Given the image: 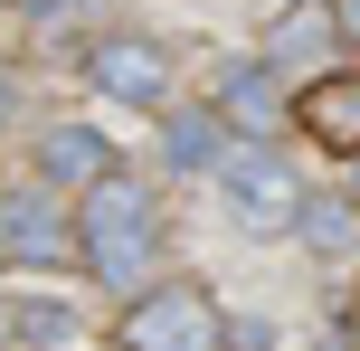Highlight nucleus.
Returning a JSON list of instances; mask_svg holds the SVG:
<instances>
[{"label": "nucleus", "instance_id": "nucleus-1", "mask_svg": "<svg viewBox=\"0 0 360 351\" xmlns=\"http://www.w3.org/2000/svg\"><path fill=\"white\" fill-rule=\"evenodd\" d=\"M152 238H162V219H152V190L133 181V171H105V181L76 200V257H86L114 295H143Z\"/></svg>", "mask_w": 360, "mask_h": 351}, {"label": "nucleus", "instance_id": "nucleus-2", "mask_svg": "<svg viewBox=\"0 0 360 351\" xmlns=\"http://www.w3.org/2000/svg\"><path fill=\"white\" fill-rule=\"evenodd\" d=\"M218 181H228V219L247 228V238H285V228H304V181H294L285 152H266V143H228Z\"/></svg>", "mask_w": 360, "mask_h": 351}, {"label": "nucleus", "instance_id": "nucleus-3", "mask_svg": "<svg viewBox=\"0 0 360 351\" xmlns=\"http://www.w3.org/2000/svg\"><path fill=\"white\" fill-rule=\"evenodd\" d=\"M124 351H228V323L199 285H143L124 314Z\"/></svg>", "mask_w": 360, "mask_h": 351}, {"label": "nucleus", "instance_id": "nucleus-4", "mask_svg": "<svg viewBox=\"0 0 360 351\" xmlns=\"http://www.w3.org/2000/svg\"><path fill=\"white\" fill-rule=\"evenodd\" d=\"M86 76H95V95L143 105V114L171 95V57L152 48V38H95V48H86Z\"/></svg>", "mask_w": 360, "mask_h": 351}, {"label": "nucleus", "instance_id": "nucleus-5", "mask_svg": "<svg viewBox=\"0 0 360 351\" xmlns=\"http://www.w3.org/2000/svg\"><path fill=\"white\" fill-rule=\"evenodd\" d=\"M294 124L313 152H360V76H313L294 95Z\"/></svg>", "mask_w": 360, "mask_h": 351}, {"label": "nucleus", "instance_id": "nucleus-6", "mask_svg": "<svg viewBox=\"0 0 360 351\" xmlns=\"http://www.w3.org/2000/svg\"><path fill=\"white\" fill-rule=\"evenodd\" d=\"M332 38H342V10H323V0H294V10L266 29V67H275V76H294V67H304V76H323Z\"/></svg>", "mask_w": 360, "mask_h": 351}, {"label": "nucleus", "instance_id": "nucleus-7", "mask_svg": "<svg viewBox=\"0 0 360 351\" xmlns=\"http://www.w3.org/2000/svg\"><path fill=\"white\" fill-rule=\"evenodd\" d=\"M0 257L10 266H67L76 257V228L38 200H0Z\"/></svg>", "mask_w": 360, "mask_h": 351}, {"label": "nucleus", "instance_id": "nucleus-8", "mask_svg": "<svg viewBox=\"0 0 360 351\" xmlns=\"http://www.w3.org/2000/svg\"><path fill=\"white\" fill-rule=\"evenodd\" d=\"M38 171H48V181H76V190H95L114 171V143L95 124H48L38 133Z\"/></svg>", "mask_w": 360, "mask_h": 351}, {"label": "nucleus", "instance_id": "nucleus-9", "mask_svg": "<svg viewBox=\"0 0 360 351\" xmlns=\"http://www.w3.org/2000/svg\"><path fill=\"white\" fill-rule=\"evenodd\" d=\"M218 114H228V124H247V133H266V124H285V86H275V67L266 57H247V67H228L218 76Z\"/></svg>", "mask_w": 360, "mask_h": 351}, {"label": "nucleus", "instance_id": "nucleus-10", "mask_svg": "<svg viewBox=\"0 0 360 351\" xmlns=\"http://www.w3.org/2000/svg\"><path fill=\"white\" fill-rule=\"evenodd\" d=\"M218 124H228V114H171V124H162V162L171 171H209V162H228V133H218Z\"/></svg>", "mask_w": 360, "mask_h": 351}, {"label": "nucleus", "instance_id": "nucleus-11", "mask_svg": "<svg viewBox=\"0 0 360 351\" xmlns=\"http://www.w3.org/2000/svg\"><path fill=\"white\" fill-rule=\"evenodd\" d=\"M304 238L323 257H342V247H360V209L351 200H304Z\"/></svg>", "mask_w": 360, "mask_h": 351}, {"label": "nucleus", "instance_id": "nucleus-12", "mask_svg": "<svg viewBox=\"0 0 360 351\" xmlns=\"http://www.w3.org/2000/svg\"><path fill=\"white\" fill-rule=\"evenodd\" d=\"M19 333H29V342H67V333H76V323H67V314H57V304H29V314H19Z\"/></svg>", "mask_w": 360, "mask_h": 351}, {"label": "nucleus", "instance_id": "nucleus-13", "mask_svg": "<svg viewBox=\"0 0 360 351\" xmlns=\"http://www.w3.org/2000/svg\"><path fill=\"white\" fill-rule=\"evenodd\" d=\"M228 351H275V323L266 314H237L228 323Z\"/></svg>", "mask_w": 360, "mask_h": 351}, {"label": "nucleus", "instance_id": "nucleus-14", "mask_svg": "<svg viewBox=\"0 0 360 351\" xmlns=\"http://www.w3.org/2000/svg\"><path fill=\"white\" fill-rule=\"evenodd\" d=\"M342 38H360V0H342Z\"/></svg>", "mask_w": 360, "mask_h": 351}, {"label": "nucleus", "instance_id": "nucleus-15", "mask_svg": "<svg viewBox=\"0 0 360 351\" xmlns=\"http://www.w3.org/2000/svg\"><path fill=\"white\" fill-rule=\"evenodd\" d=\"M29 10H38V19H57V10H76V0H29Z\"/></svg>", "mask_w": 360, "mask_h": 351}, {"label": "nucleus", "instance_id": "nucleus-16", "mask_svg": "<svg viewBox=\"0 0 360 351\" xmlns=\"http://www.w3.org/2000/svg\"><path fill=\"white\" fill-rule=\"evenodd\" d=\"M351 351H360V314H351Z\"/></svg>", "mask_w": 360, "mask_h": 351}, {"label": "nucleus", "instance_id": "nucleus-17", "mask_svg": "<svg viewBox=\"0 0 360 351\" xmlns=\"http://www.w3.org/2000/svg\"><path fill=\"white\" fill-rule=\"evenodd\" d=\"M0 114H10V86H0Z\"/></svg>", "mask_w": 360, "mask_h": 351}]
</instances>
